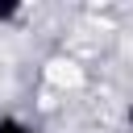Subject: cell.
Here are the masks:
<instances>
[{"mask_svg":"<svg viewBox=\"0 0 133 133\" xmlns=\"http://www.w3.org/2000/svg\"><path fill=\"white\" fill-rule=\"evenodd\" d=\"M0 133H37V125H29L17 112H0Z\"/></svg>","mask_w":133,"mask_h":133,"instance_id":"1","label":"cell"},{"mask_svg":"<svg viewBox=\"0 0 133 133\" xmlns=\"http://www.w3.org/2000/svg\"><path fill=\"white\" fill-rule=\"evenodd\" d=\"M21 12H25V8H21V0H0V29H4V25H12Z\"/></svg>","mask_w":133,"mask_h":133,"instance_id":"2","label":"cell"},{"mask_svg":"<svg viewBox=\"0 0 133 133\" xmlns=\"http://www.w3.org/2000/svg\"><path fill=\"white\" fill-rule=\"evenodd\" d=\"M125 125H129V133H133V100H129V108H125Z\"/></svg>","mask_w":133,"mask_h":133,"instance_id":"3","label":"cell"}]
</instances>
